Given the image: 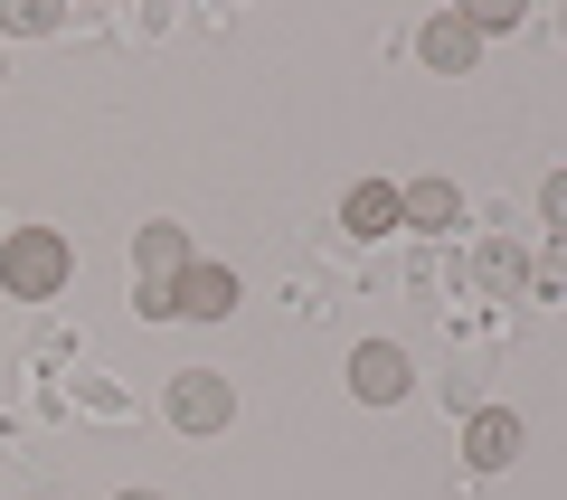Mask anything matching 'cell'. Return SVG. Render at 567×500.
Returning a JSON list of instances; mask_svg holds the SVG:
<instances>
[{
  "instance_id": "52a82bcc",
  "label": "cell",
  "mask_w": 567,
  "mask_h": 500,
  "mask_svg": "<svg viewBox=\"0 0 567 500\" xmlns=\"http://www.w3.org/2000/svg\"><path fill=\"white\" fill-rule=\"evenodd\" d=\"M189 274V237L171 218H152V227H133V283H181Z\"/></svg>"
},
{
  "instance_id": "ba28073f",
  "label": "cell",
  "mask_w": 567,
  "mask_h": 500,
  "mask_svg": "<svg viewBox=\"0 0 567 500\" xmlns=\"http://www.w3.org/2000/svg\"><path fill=\"white\" fill-rule=\"evenodd\" d=\"M341 227H350V237H398L406 208H398V189H388V180H360V189L341 199Z\"/></svg>"
},
{
  "instance_id": "30bf717a",
  "label": "cell",
  "mask_w": 567,
  "mask_h": 500,
  "mask_svg": "<svg viewBox=\"0 0 567 500\" xmlns=\"http://www.w3.org/2000/svg\"><path fill=\"white\" fill-rule=\"evenodd\" d=\"M0 29H20V39H48V29H58V0H0Z\"/></svg>"
},
{
  "instance_id": "8fae6325",
  "label": "cell",
  "mask_w": 567,
  "mask_h": 500,
  "mask_svg": "<svg viewBox=\"0 0 567 500\" xmlns=\"http://www.w3.org/2000/svg\"><path fill=\"white\" fill-rule=\"evenodd\" d=\"M464 20H473V39H502V29H520V0H473Z\"/></svg>"
},
{
  "instance_id": "7a4b0ae2",
  "label": "cell",
  "mask_w": 567,
  "mask_h": 500,
  "mask_svg": "<svg viewBox=\"0 0 567 500\" xmlns=\"http://www.w3.org/2000/svg\"><path fill=\"white\" fill-rule=\"evenodd\" d=\"M162 406H171V425H181V435H227V416H237V387H227L218 368H181Z\"/></svg>"
},
{
  "instance_id": "9c48e42d",
  "label": "cell",
  "mask_w": 567,
  "mask_h": 500,
  "mask_svg": "<svg viewBox=\"0 0 567 500\" xmlns=\"http://www.w3.org/2000/svg\"><path fill=\"white\" fill-rule=\"evenodd\" d=\"M398 208H406V227H454V218H464L454 180H416V189H398Z\"/></svg>"
},
{
  "instance_id": "6da1fadb",
  "label": "cell",
  "mask_w": 567,
  "mask_h": 500,
  "mask_svg": "<svg viewBox=\"0 0 567 500\" xmlns=\"http://www.w3.org/2000/svg\"><path fill=\"white\" fill-rule=\"evenodd\" d=\"M66 283H76L66 227H10V237H0V293L10 302H58Z\"/></svg>"
},
{
  "instance_id": "5b68a950",
  "label": "cell",
  "mask_w": 567,
  "mask_h": 500,
  "mask_svg": "<svg viewBox=\"0 0 567 500\" xmlns=\"http://www.w3.org/2000/svg\"><path fill=\"white\" fill-rule=\"evenodd\" d=\"M416 58L435 66V76H464V66L483 58V39H473V20H464V10H435V20L416 29Z\"/></svg>"
},
{
  "instance_id": "3957f363",
  "label": "cell",
  "mask_w": 567,
  "mask_h": 500,
  "mask_svg": "<svg viewBox=\"0 0 567 500\" xmlns=\"http://www.w3.org/2000/svg\"><path fill=\"white\" fill-rule=\"evenodd\" d=\"M406 387H416V368H406L398 341H360V350H350V397H360V406H398Z\"/></svg>"
},
{
  "instance_id": "277c9868",
  "label": "cell",
  "mask_w": 567,
  "mask_h": 500,
  "mask_svg": "<svg viewBox=\"0 0 567 500\" xmlns=\"http://www.w3.org/2000/svg\"><path fill=\"white\" fill-rule=\"evenodd\" d=\"M520 444H529V425L511 416V406H473V416H464V462H473V472H511Z\"/></svg>"
},
{
  "instance_id": "7c38bea8",
  "label": "cell",
  "mask_w": 567,
  "mask_h": 500,
  "mask_svg": "<svg viewBox=\"0 0 567 500\" xmlns=\"http://www.w3.org/2000/svg\"><path fill=\"white\" fill-rule=\"evenodd\" d=\"M539 218L567 227V170H548V180H539Z\"/></svg>"
},
{
  "instance_id": "8992f818",
  "label": "cell",
  "mask_w": 567,
  "mask_h": 500,
  "mask_svg": "<svg viewBox=\"0 0 567 500\" xmlns=\"http://www.w3.org/2000/svg\"><path fill=\"white\" fill-rule=\"evenodd\" d=\"M171 312H189V321H227V312H237V274L189 256V274L171 283Z\"/></svg>"
},
{
  "instance_id": "9a60e30c",
  "label": "cell",
  "mask_w": 567,
  "mask_h": 500,
  "mask_svg": "<svg viewBox=\"0 0 567 500\" xmlns=\"http://www.w3.org/2000/svg\"><path fill=\"white\" fill-rule=\"evenodd\" d=\"M0 76H10V66H0Z\"/></svg>"
},
{
  "instance_id": "4fadbf2b",
  "label": "cell",
  "mask_w": 567,
  "mask_h": 500,
  "mask_svg": "<svg viewBox=\"0 0 567 500\" xmlns=\"http://www.w3.org/2000/svg\"><path fill=\"white\" fill-rule=\"evenodd\" d=\"M133 312L142 321H171V283H133Z\"/></svg>"
},
{
  "instance_id": "5bb4252c",
  "label": "cell",
  "mask_w": 567,
  "mask_h": 500,
  "mask_svg": "<svg viewBox=\"0 0 567 500\" xmlns=\"http://www.w3.org/2000/svg\"><path fill=\"white\" fill-rule=\"evenodd\" d=\"M114 500H162V491H114Z\"/></svg>"
}]
</instances>
